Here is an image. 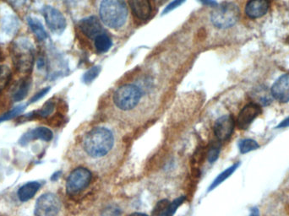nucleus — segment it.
<instances>
[{"mask_svg": "<svg viewBox=\"0 0 289 216\" xmlns=\"http://www.w3.org/2000/svg\"><path fill=\"white\" fill-rule=\"evenodd\" d=\"M79 27L85 36L90 39H96L99 35L103 34V30L100 20L96 16H90L81 20Z\"/></svg>", "mask_w": 289, "mask_h": 216, "instance_id": "nucleus-11", "label": "nucleus"}, {"mask_svg": "<svg viewBox=\"0 0 289 216\" xmlns=\"http://www.w3.org/2000/svg\"><path fill=\"white\" fill-rule=\"evenodd\" d=\"M100 66H94L92 68H90L88 71H86L85 74H84V83H86V84L92 83L98 76V74H100Z\"/></svg>", "mask_w": 289, "mask_h": 216, "instance_id": "nucleus-26", "label": "nucleus"}, {"mask_svg": "<svg viewBox=\"0 0 289 216\" xmlns=\"http://www.w3.org/2000/svg\"><path fill=\"white\" fill-rule=\"evenodd\" d=\"M11 78V71L6 65L0 66V91L5 88Z\"/></svg>", "mask_w": 289, "mask_h": 216, "instance_id": "nucleus-24", "label": "nucleus"}, {"mask_svg": "<svg viewBox=\"0 0 289 216\" xmlns=\"http://www.w3.org/2000/svg\"><path fill=\"white\" fill-rule=\"evenodd\" d=\"M221 145L219 143L215 142L211 145L209 151H208V161L211 163L216 162L219 157L220 154Z\"/></svg>", "mask_w": 289, "mask_h": 216, "instance_id": "nucleus-27", "label": "nucleus"}, {"mask_svg": "<svg viewBox=\"0 0 289 216\" xmlns=\"http://www.w3.org/2000/svg\"><path fill=\"white\" fill-rule=\"evenodd\" d=\"M251 98L253 100V103H255L261 107H266L272 103L273 97L272 92L268 89L261 86L252 91Z\"/></svg>", "mask_w": 289, "mask_h": 216, "instance_id": "nucleus-17", "label": "nucleus"}, {"mask_svg": "<svg viewBox=\"0 0 289 216\" xmlns=\"http://www.w3.org/2000/svg\"><path fill=\"white\" fill-rule=\"evenodd\" d=\"M28 24L38 40L43 41L46 39L48 35L40 20H38L37 18L30 17L28 18Z\"/></svg>", "mask_w": 289, "mask_h": 216, "instance_id": "nucleus-19", "label": "nucleus"}, {"mask_svg": "<svg viewBox=\"0 0 289 216\" xmlns=\"http://www.w3.org/2000/svg\"><path fill=\"white\" fill-rule=\"evenodd\" d=\"M272 97L279 103L289 102V74H284L276 81L271 89Z\"/></svg>", "mask_w": 289, "mask_h": 216, "instance_id": "nucleus-12", "label": "nucleus"}, {"mask_svg": "<svg viewBox=\"0 0 289 216\" xmlns=\"http://www.w3.org/2000/svg\"><path fill=\"white\" fill-rule=\"evenodd\" d=\"M240 16L238 5L233 3H224L217 5L211 14V21L217 28L227 29L234 26Z\"/></svg>", "mask_w": 289, "mask_h": 216, "instance_id": "nucleus-4", "label": "nucleus"}, {"mask_svg": "<svg viewBox=\"0 0 289 216\" xmlns=\"http://www.w3.org/2000/svg\"><path fill=\"white\" fill-rule=\"evenodd\" d=\"M43 15L47 26L52 32L56 34H61L65 30L67 26L65 18L59 10L52 6H46L43 9Z\"/></svg>", "mask_w": 289, "mask_h": 216, "instance_id": "nucleus-8", "label": "nucleus"}, {"mask_svg": "<svg viewBox=\"0 0 289 216\" xmlns=\"http://www.w3.org/2000/svg\"><path fill=\"white\" fill-rule=\"evenodd\" d=\"M261 107L255 103L245 106L238 114L237 126L239 129H247L254 120L261 113Z\"/></svg>", "mask_w": 289, "mask_h": 216, "instance_id": "nucleus-10", "label": "nucleus"}, {"mask_svg": "<svg viewBox=\"0 0 289 216\" xmlns=\"http://www.w3.org/2000/svg\"><path fill=\"white\" fill-rule=\"evenodd\" d=\"M39 188L40 184L38 182H31L26 183L18 190V198L22 202L28 201L29 199H32L37 194Z\"/></svg>", "mask_w": 289, "mask_h": 216, "instance_id": "nucleus-18", "label": "nucleus"}, {"mask_svg": "<svg viewBox=\"0 0 289 216\" xmlns=\"http://www.w3.org/2000/svg\"><path fill=\"white\" fill-rule=\"evenodd\" d=\"M269 9L268 0H249L245 7L247 16L257 19L264 16Z\"/></svg>", "mask_w": 289, "mask_h": 216, "instance_id": "nucleus-13", "label": "nucleus"}, {"mask_svg": "<svg viewBox=\"0 0 289 216\" xmlns=\"http://www.w3.org/2000/svg\"><path fill=\"white\" fill-rule=\"evenodd\" d=\"M142 97V91L138 86L127 84L120 86L114 94V103L122 111H130L136 108Z\"/></svg>", "mask_w": 289, "mask_h": 216, "instance_id": "nucleus-5", "label": "nucleus"}, {"mask_svg": "<svg viewBox=\"0 0 289 216\" xmlns=\"http://www.w3.org/2000/svg\"><path fill=\"white\" fill-rule=\"evenodd\" d=\"M235 122L231 115H224L219 117L214 125V134L219 141L229 140L234 129Z\"/></svg>", "mask_w": 289, "mask_h": 216, "instance_id": "nucleus-9", "label": "nucleus"}, {"mask_svg": "<svg viewBox=\"0 0 289 216\" xmlns=\"http://www.w3.org/2000/svg\"><path fill=\"white\" fill-rule=\"evenodd\" d=\"M115 146V135L112 131L104 127L92 128L84 138V151L91 159L96 161L108 157Z\"/></svg>", "mask_w": 289, "mask_h": 216, "instance_id": "nucleus-1", "label": "nucleus"}, {"mask_svg": "<svg viewBox=\"0 0 289 216\" xmlns=\"http://www.w3.org/2000/svg\"><path fill=\"white\" fill-rule=\"evenodd\" d=\"M112 47V40L109 37V35L105 34L103 32V34L99 35L95 39V48L97 51L101 54L107 53Z\"/></svg>", "mask_w": 289, "mask_h": 216, "instance_id": "nucleus-20", "label": "nucleus"}, {"mask_svg": "<svg viewBox=\"0 0 289 216\" xmlns=\"http://www.w3.org/2000/svg\"><path fill=\"white\" fill-rule=\"evenodd\" d=\"M25 108H26V106L25 105H20L19 107L13 108L12 110L8 111V112H6V113L3 114V115H2L0 117V123L4 122V121H8V120H10L12 118H14V117H17V116H19L25 110Z\"/></svg>", "mask_w": 289, "mask_h": 216, "instance_id": "nucleus-25", "label": "nucleus"}, {"mask_svg": "<svg viewBox=\"0 0 289 216\" xmlns=\"http://www.w3.org/2000/svg\"><path fill=\"white\" fill-rule=\"evenodd\" d=\"M31 86H32V79L30 77H25L23 79L19 80L13 89V93H12L13 101L20 102L25 99L28 94Z\"/></svg>", "mask_w": 289, "mask_h": 216, "instance_id": "nucleus-16", "label": "nucleus"}, {"mask_svg": "<svg viewBox=\"0 0 289 216\" xmlns=\"http://www.w3.org/2000/svg\"><path fill=\"white\" fill-rule=\"evenodd\" d=\"M289 127V117H287L286 119L284 120L283 122H281L280 124L278 126V128H284Z\"/></svg>", "mask_w": 289, "mask_h": 216, "instance_id": "nucleus-34", "label": "nucleus"}, {"mask_svg": "<svg viewBox=\"0 0 289 216\" xmlns=\"http://www.w3.org/2000/svg\"><path fill=\"white\" fill-rule=\"evenodd\" d=\"M54 134L49 128L46 127H39L30 130L20 139V145H25L33 140H42L44 141H50L53 139Z\"/></svg>", "mask_w": 289, "mask_h": 216, "instance_id": "nucleus-14", "label": "nucleus"}, {"mask_svg": "<svg viewBox=\"0 0 289 216\" xmlns=\"http://www.w3.org/2000/svg\"><path fill=\"white\" fill-rule=\"evenodd\" d=\"M92 181V172L85 167L76 168L69 174L66 189L69 194H76L87 188Z\"/></svg>", "mask_w": 289, "mask_h": 216, "instance_id": "nucleus-6", "label": "nucleus"}, {"mask_svg": "<svg viewBox=\"0 0 289 216\" xmlns=\"http://www.w3.org/2000/svg\"><path fill=\"white\" fill-rule=\"evenodd\" d=\"M61 204L55 194H45L38 199L35 207L36 216H57L60 211Z\"/></svg>", "mask_w": 289, "mask_h": 216, "instance_id": "nucleus-7", "label": "nucleus"}, {"mask_svg": "<svg viewBox=\"0 0 289 216\" xmlns=\"http://www.w3.org/2000/svg\"><path fill=\"white\" fill-rule=\"evenodd\" d=\"M185 199V197L182 196L175 199L174 201H173L171 204H168V205L164 207V210L161 211L158 216H173L174 215L175 212L177 211V208L179 207L183 201Z\"/></svg>", "mask_w": 289, "mask_h": 216, "instance_id": "nucleus-22", "label": "nucleus"}, {"mask_svg": "<svg viewBox=\"0 0 289 216\" xmlns=\"http://www.w3.org/2000/svg\"><path fill=\"white\" fill-rule=\"evenodd\" d=\"M49 91H50V87H46V88L43 89L40 91H38V93L34 95L32 97V99L30 100V103H34L39 101V100L42 99L43 97H45L49 93Z\"/></svg>", "mask_w": 289, "mask_h": 216, "instance_id": "nucleus-31", "label": "nucleus"}, {"mask_svg": "<svg viewBox=\"0 0 289 216\" xmlns=\"http://www.w3.org/2000/svg\"><path fill=\"white\" fill-rule=\"evenodd\" d=\"M55 110V104L52 103V102H49L47 103L45 105L43 106L40 111H38V112H36L37 115H38L39 117H47L49 115H51L53 113V111Z\"/></svg>", "mask_w": 289, "mask_h": 216, "instance_id": "nucleus-28", "label": "nucleus"}, {"mask_svg": "<svg viewBox=\"0 0 289 216\" xmlns=\"http://www.w3.org/2000/svg\"><path fill=\"white\" fill-rule=\"evenodd\" d=\"M147 216V215H145V214L135 213L132 214L131 216Z\"/></svg>", "mask_w": 289, "mask_h": 216, "instance_id": "nucleus-36", "label": "nucleus"}, {"mask_svg": "<svg viewBox=\"0 0 289 216\" xmlns=\"http://www.w3.org/2000/svg\"><path fill=\"white\" fill-rule=\"evenodd\" d=\"M101 20L110 28H120L128 17V8L124 0H103L100 4Z\"/></svg>", "mask_w": 289, "mask_h": 216, "instance_id": "nucleus-2", "label": "nucleus"}, {"mask_svg": "<svg viewBox=\"0 0 289 216\" xmlns=\"http://www.w3.org/2000/svg\"><path fill=\"white\" fill-rule=\"evenodd\" d=\"M185 1H186V0H173V2L169 3V5L167 6L165 9H164V12H163V14H168V13L172 11L173 9H177V7L182 5Z\"/></svg>", "mask_w": 289, "mask_h": 216, "instance_id": "nucleus-30", "label": "nucleus"}, {"mask_svg": "<svg viewBox=\"0 0 289 216\" xmlns=\"http://www.w3.org/2000/svg\"><path fill=\"white\" fill-rule=\"evenodd\" d=\"M28 1L29 0H8V2L14 8H22L27 4Z\"/></svg>", "mask_w": 289, "mask_h": 216, "instance_id": "nucleus-32", "label": "nucleus"}, {"mask_svg": "<svg viewBox=\"0 0 289 216\" xmlns=\"http://www.w3.org/2000/svg\"><path fill=\"white\" fill-rule=\"evenodd\" d=\"M260 147V145L255 140L251 139H245L241 140L238 144V148L242 154L249 153L250 151H255Z\"/></svg>", "mask_w": 289, "mask_h": 216, "instance_id": "nucleus-23", "label": "nucleus"}, {"mask_svg": "<svg viewBox=\"0 0 289 216\" xmlns=\"http://www.w3.org/2000/svg\"><path fill=\"white\" fill-rule=\"evenodd\" d=\"M260 216V212H259V210H258L257 207L252 208L251 211H250V214H249V216Z\"/></svg>", "mask_w": 289, "mask_h": 216, "instance_id": "nucleus-35", "label": "nucleus"}, {"mask_svg": "<svg viewBox=\"0 0 289 216\" xmlns=\"http://www.w3.org/2000/svg\"><path fill=\"white\" fill-rule=\"evenodd\" d=\"M102 216H123L122 212L118 208L109 206L103 211Z\"/></svg>", "mask_w": 289, "mask_h": 216, "instance_id": "nucleus-29", "label": "nucleus"}, {"mask_svg": "<svg viewBox=\"0 0 289 216\" xmlns=\"http://www.w3.org/2000/svg\"><path fill=\"white\" fill-rule=\"evenodd\" d=\"M129 6L135 17L146 20L152 14V5L150 0H129Z\"/></svg>", "mask_w": 289, "mask_h": 216, "instance_id": "nucleus-15", "label": "nucleus"}, {"mask_svg": "<svg viewBox=\"0 0 289 216\" xmlns=\"http://www.w3.org/2000/svg\"><path fill=\"white\" fill-rule=\"evenodd\" d=\"M200 1L201 3H203L205 5L212 6V7H216L218 5V3L215 0H198Z\"/></svg>", "mask_w": 289, "mask_h": 216, "instance_id": "nucleus-33", "label": "nucleus"}, {"mask_svg": "<svg viewBox=\"0 0 289 216\" xmlns=\"http://www.w3.org/2000/svg\"><path fill=\"white\" fill-rule=\"evenodd\" d=\"M12 57L15 68L20 73L28 74L32 71L34 64V52L28 41L15 42L12 47Z\"/></svg>", "mask_w": 289, "mask_h": 216, "instance_id": "nucleus-3", "label": "nucleus"}, {"mask_svg": "<svg viewBox=\"0 0 289 216\" xmlns=\"http://www.w3.org/2000/svg\"><path fill=\"white\" fill-rule=\"evenodd\" d=\"M240 165V163H236V164H233L232 166H230V167L226 169L225 171H223L222 173L219 174L218 175V177L216 178V179L213 181L212 182V185L210 186L209 191H212L215 188H217L218 185L221 184L222 182H224L225 180L228 179L229 176H231L233 172H234L236 170H237V168Z\"/></svg>", "mask_w": 289, "mask_h": 216, "instance_id": "nucleus-21", "label": "nucleus"}]
</instances>
